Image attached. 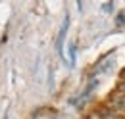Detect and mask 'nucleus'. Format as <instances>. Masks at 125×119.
I'll use <instances>...</instances> for the list:
<instances>
[{
    "label": "nucleus",
    "mask_w": 125,
    "mask_h": 119,
    "mask_svg": "<svg viewBox=\"0 0 125 119\" xmlns=\"http://www.w3.org/2000/svg\"><path fill=\"white\" fill-rule=\"evenodd\" d=\"M67 27H69V19H65L62 23V29H60V35H58V40H56V48L58 52L62 54V46H63V39H65V33H67Z\"/></svg>",
    "instance_id": "obj_2"
},
{
    "label": "nucleus",
    "mask_w": 125,
    "mask_h": 119,
    "mask_svg": "<svg viewBox=\"0 0 125 119\" xmlns=\"http://www.w3.org/2000/svg\"><path fill=\"white\" fill-rule=\"evenodd\" d=\"M96 83H98L96 79H91V83L87 85V89H85V90H83V92H81V98H87V96H89V94L93 92V89H94V87H96Z\"/></svg>",
    "instance_id": "obj_4"
},
{
    "label": "nucleus",
    "mask_w": 125,
    "mask_h": 119,
    "mask_svg": "<svg viewBox=\"0 0 125 119\" xmlns=\"http://www.w3.org/2000/svg\"><path fill=\"white\" fill-rule=\"evenodd\" d=\"M117 90H119V92H123V94H125V81H123V83H119V89H117Z\"/></svg>",
    "instance_id": "obj_7"
},
{
    "label": "nucleus",
    "mask_w": 125,
    "mask_h": 119,
    "mask_svg": "<svg viewBox=\"0 0 125 119\" xmlns=\"http://www.w3.org/2000/svg\"><path fill=\"white\" fill-rule=\"evenodd\" d=\"M108 108L110 109H114L115 113H123L125 111V94L123 92H114L112 96H110V100H108Z\"/></svg>",
    "instance_id": "obj_1"
},
{
    "label": "nucleus",
    "mask_w": 125,
    "mask_h": 119,
    "mask_svg": "<svg viewBox=\"0 0 125 119\" xmlns=\"http://www.w3.org/2000/svg\"><path fill=\"white\" fill-rule=\"evenodd\" d=\"M125 23V14H119V17H117V25H123Z\"/></svg>",
    "instance_id": "obj_6"
},
{
    "label": "nucleus",
    "mask_w": 125,
    "mask_h": 119,
    "mask_svg": "<svg viewBox=\"0 0 125 119\" xmlns=\"http://www.w3.org/2000/svg\"><path fill=\"white\" fill-rule=\"evenodd\" d=\"M69 58H71L69 63L73 65V63H75V46H73V44H69Z\"/></svg>",
    "instance_id": "obj_5"
},
{
    "label": "nucleus",
    "mask_w": 125,
    "mask_h": 119,
    "mask_svg": "<svg viewBox=\"0 0 125 119\" xmlns=\"http://www.w3.org/2000/svg\"><path fill=\"white\" fill-rule=\"evenodd\" d=\"M98 113H100V117H102V119H121V117H119V113H115V111L110 109V108L98 109Z\"/></svg>",
    "instance_id": "obj_3"
}]
</instances>
